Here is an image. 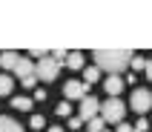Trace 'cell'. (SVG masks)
Instances as JSON below:
<instances>
[{"label":"cell","instance_id":"6da1fadb","mask_svg":"<svg viewBox=\"0 0 152 132\" xmlns=\"http://www.w3.org/2000/svg\"><path fill=\"white\" fill-rule=\"evenodd\" d=\"M95 66L106 69L109 75H121L124 69H129V60L135 58L129 49H95Z\"/></svg>","mask_w":152,"mask_h":132},{"label":"cell","instance_id":"7a4b0ae2","mask_svg":"<svg viewBox=\"0 0 152 132\" xmlns=\"http://www.w3.org/2000/svg\"><path fill=\"white\" fill-rule=\"evenodd\" d=\"M101 118L106 124H121L124 118H126V103L121 98H109L101 103Z\"/></svg>","mask_w":152,"mask_h":132},{"label":"cell","instance_id":"3957f363","mask_svg":"<svg viewBox=\"0 0 152 132\" xmlns=\"http://www.w3.org/2000/svg\"><path fill=\"white\" fill-rule=\"evenodd\" d=\"M15 81L17 83H23L26 89H34V83H37V75H34V63L32 60H26V58H20L17 60V66H15Z\"/></svg>","mask_w":152,"mask_h":132},{"label":"cell","instance_id":"277c9868","mask_svg":"<svg viewBox=\"0 0 152 132\" xmlns=\"http://www.w3.org/2000/svg\"><path fill=\"white\" fill-rule=\"evenodd\" d=\"M34 75H37V81H58L60 75V63H55L52 58H40L37 63H34Z\"/></svg>","mask_w":152,"mask_h":132},{"label":"cell","instance_id":"5b68a950","mask_svg":"<svg viewBox=\"0 0 152 132\" xmlns=\"http://www.w3.org/2000/svg\"><path fill=\"white\" fill-rule=\"evenodd\" d=\"M129 106L135 109L138 115H141V112H149V109H152V92L138 86V89L132 92V100H129Z\"/></svg>","mask_w":152,"mask_h":132},{"label":"cell","instance_id":"8992f818","mask_svg":"<svg viewBox=\"0 0 152 132\" xmlns=\"http://www.w3.org/2000/svg\"><path fill=\"white\" fill-rule=\"evenodd\" d=\"M98 112H101V100H98V98H92V95H86V98L80 100V115H77V118H80V121L86 124V121L98 118Z\"/></svg>","mask_w":152,"mask_h":132},{"label":"cell","instance_id":"52a82bcc","mask_svg":"<svg viewBox=\"0 0 152 132\" xmlns=\"http://www.w3.org/2000/svg\"><path fill=\"white\" fill-rule=\"evenodd\" d=\"M86 89H89V86H86L83 81H66L63 83V98L66 100H83Z\"/></svg>","mask_w":152,"mask_h":132},{"label":"cell","instance_id":"ba28073f","mask_svg":"<svg viewBox=\"0 0 152 132\" xmlns=\"http://www.w3.org/2000/svg\"><path fill=\"white\" fill-rule=\"evenodd\" d=\"M106 92H109V98H121V92H124V81H121V75H109L106 81H103Z\"/></svg>","mask_w":152,"mask_h":132},{"label":"cell","instance_id":"9c48e42d","mask_svg":"<svg viewBox=\"0 0 152 132\" xmlns=\"http://www.w3.org/2000/svg\"><path fill=\"white\" fill-rule=\"evenodd\" d=\"M17 60H20V55H17V52H12V49L0 52V66H3V69H15Z\"/></svg>","mask_w":152,"mask_h":132},{"label":"cell","instance_id":"30bf717a","mask_svg":"<svg viewBox=\"0 0 152 132\" xmlns=\"http://www.w3.org/2000/svg\"><path fill=\"white\" fill-rule=\"evenodd\" d=\"M0 132H23V126L17 124L15 118H9V115H0Z\"/></svg>","mask_w":152,"mask_h":132},{"label":"cell","instance_id":"8fae6325","mask_svg":"<svg viewBox=\"0 0 152 132\" xmlns=\"http://www.w3.org/2000/svg\"><path fill=\"white\" fill-rule=\"evenodd\" d=\"M12 89H15V78L6 72H0V95L6 98V95H12Z\"/></svg>","mask_w":152,"mask_h":132},{"label":"cell","instance_id":"7c38bea8","mask_svg":"<svg viewBox=\"0 0 152 132\" xmlns=\"http://www.w3.org/2000/svg\"><path fill=\"white\" fill-rule=\"evenodd\" d=\"M95 81H101V69H98V66H83V83L92 86Z\"/></svg>","mask_w":152,"mask_h":132},{"label":"cell","instance_id":"4fadbf2b","mask_svg":"<svg viewBox=\"0 0 152 132\" xmlns=\"http://www.w3.org/2000/svg\"><path fill=\"white\" fill-rule=\"evenodd\" d=\"M12 106H15V109H20V112H29V109L34 106V100L29 98V95H20V98H15V100H12Z\"/></svg>","mask_w":152,"mask_h":132},{"label":"cell","instance_id":"5bb4252c","mask_svg":"<svg viewBox=\"0 0 152 132\" xmlns=\"http://www.w3.org/2000/svg\"><path fill=\"white\" fill-rule=\"evenodd\" d=\"M66 66L69 69H83V52H69Z\"/></svg>","mask_w":152,"mask_h":132},{"label":"cell","instance_id":"9a60e30c","mask_svg":"<svg viewBox=\"0 0 152 132\" xmlns=\"http://www.w3.org/2000/svg\"><path fill=\"white\" fill-rule=\"evenodd\" d=\"M103 126H106V121H103L101 115L92 118V121H86V132H103Z\"/></svg>","mask_w":152,"mask_h":132},{"label":"cell","instance_id":"2e32d148","mask_svg":"<svg viewBox=\"0 0 152 132\" xmlns=\"http://www.w3.org/2000/svg\"><path fill=\"white\" fill-rule=\"evenodd\" d=\"M49 58L55 60V63H66V58H69V52H66V49H55V52H49Z\"/></svg>","mask_w":152,"mask_h":132},{"label":"cell","instance_id":"e0dca14e","mask_svg":"<svg viewBox=\"0 0 152 132\" xmlns=\"http://www.w3.org/2000/svg\"><path fill=\"white\" fill-rule=\"evenodd\" d=\"M29 124H32L34 132H40L43 126H46V118H43V115H32V121H29Z\"/></svg>","mask_w":152,"mask_h":132},{"label":"cell","instance_id":"ac0fdd59","mask_svg":"<svg viewBox=\"0 0 152 132\" xmlns=\"http://www.w3.org/2000/svg\"><path fill=\"white\" fill-rule=\"evenodd\" d=\"M58 115H60V118L72 115V103H69V100H63V103H58Z\"/></svg>","mask_w":152,"mask_h":132},{"label":"cell","instance_id":"d6986e66","mask_svg":"<svg viewBox=\"0 0 152 132\" xmlns=\"http://www.w3.org/2000/svg\"><path fill=\"white\" fill-rule=\"evenodd\" d=\"M146 129H149V121L146 118H141L138 124H132V132H146Z\"/></svg>","mask_w":152,"mask_h":132},{"label":"cell","instance_id":"ffe728a7","mask_svg":"<svg viewBox=\"0 0 152 132\" xmlns=\"http://www.w3.org/2000/svg\"><path fill=\"white\" fill-rule=\"evenodd\" d=\"M129 66H132L135 72H141V69L146 66V60H144V58H132V60H129Z\"/></svg>","mask_w":152,"mask_h":132},{"label":"cell","instance_id":"44dd1931","mask_svg":"<svg viewBox=\"0 0 152 132\" xmlns=\"http://www.w3.org/2000/svg\"><path fill=\"white\" fill-rule=\"evenodd\" d=\"M29 55H34V58H49V52H46V49H32Z\"/></svg>","mask_w":152,"mask_h":132},{"label":"cell","instance_id":"7402d4cb","mask_svg":"<svg viewBox=\"0 0 152 132\" xmlns=\"http://www.w3.org/2000/svg\"><path fill=\"white\" fill-rule=\"evenodd\" d=\"M32 100H46V89H34V98Z\"/></svg>","mask_w":152,"mask_h":132},{"label":"cell","instance_id":"603a6c76","mask_svg":"<svg viewBox=\"0 0 152 132\" xmlns=\"http://www.w3.org/2000/svg\"><path fill=\"white\" fill-rule=\"evenodd\" d=\"M144 75H146V81H152V60H146V66H144Z\"/></svg>","mask_w":152,"mask_h":132},{"label":"cell","instance_id":"cb8c5ba5","mask_svg":"<svg viewBox=\"0 0 152 132\" xmlns=\"http://www.w3.org/2000/svg\"><path fill=\"white\" fill-rule=\"evenodd\" d=\"M69 126H72V129H80V126H83V121H80V118H72V121H69Z\"/></svg>","mask_w":152,"mask_h":132},{"label":"cell","instance_id":"d4e9b609","mask_svg":"<svg viewBox=\"0 0 152 132\" xmlns=\"http://www.w3.org/2000/svg\"><path fill=\"white\" fill-rule=\"evenodd\" d=\"M118 132H132V124H124V121H121V124H118Z\"/></svg>","mask_w":152,"mask_h":132},{"label":"cell","instance_id":"484cf974","mask_svg":"<svg viewBox=\"0 0 152 132\" xmlns=\"http://www.w3.org/2000/svg\"><path fill=\"white\" fill-rule=\"evenodd\" d=\"M49 132H63V126H49Z\"/></svg>","mask_w":152,"mask_h":132},{"label":"cell","instance_id":"4316f807","mask_svg":"<svg viewBox=\"0 0 152 132\" xmlns=\"http://www.w3.org/2000/svg\"><path fill=\"white\" fill-rule=\"evenodd\" d=\"M103 132H106V129H103Z\"/></svg>","mask_w":152,"mask_h":132}]
</instances>
